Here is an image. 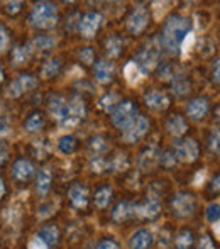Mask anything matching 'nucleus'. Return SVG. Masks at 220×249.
<instances>
[{
    "label": "nucleus",
    "mask_w": 220,
    "mask_h": 249,
    "mask_svg": "<svg viewBox=\"0 0 220 249\" xmlns=\"http://www.w3.org/2000/svg\"><path fill=\"white\" fill-rule=\"evenodd\" d=\"M107 166H109V164H107V161L102 160V158H97V160L92 163L93 171H103V168H107Z\"/></svg>",
    "instance_id": "obj_41"
},
{
    "label": "nucleus",
    "mask_w": 220,
    "mask_h": 249,
    "mask_svg": "<svg viewBox=\"0 0 220 249\" xmlns=\"http://www.w3.org/2000/svg\"><path fill=\"white\" fill-rule=\"evenodd\" d=\"M10 132V125L5 119H0V136H5Z\"/></svg>",
    "instance_id": "obj_46"
},
{
    "label": "nucleus",
    "mask_w": 220,
    "mask_h": 249,
    "mask_svg": "<svg viewBox=\"0 0 220 249\" xmlns=\"http://www.w3.org/2000/svg\"><path fill=\"white\" fill-rule=\"evenodd\" d=\"M214 80L215 83H220V59H217V63L214 65Z\"/></svg>",
    "instance_id": "obj_48"
},
{
    "label": "nucleus",
    "mask_w": 220,
    "mask_h": 249,
    "mask_svg": "<svg viewBox=\"0 0 220 249\" xmlns=\"http://www.w3.org/2000/svg\"><path fill=\"white\" fill-rule=\"evenodd\" d=\"M178 249H190L191 244H193V234L190 231H181L176 236V241H174Z\"/></svg>",
    "instance_id": "obj_26"
},
{
    "label": "nucleus",
    "mask_w": 220,
    "mask_h": 249,
    "mask_svg": "<svg viewBox=\"0 0 220 249\" xmlns=\"http://www.w3.org/2000/svg\"><path fill=\"white\" fill-rule=\"evenodd\" d=\"M58 22V7L54 3H37L31 12V24L41 29H51Z\"/></svg>",
    "instance_id": "obj_2"
},
{
    "label": "nucleus",
    "mask_w": 220,
    "mask_h": 249,
    "mask_svg": "<svg viewBox=\"0 0 220 249\" xmlns=\"http://www.w3.org/2000/svg\"><path fill=\"white\" fill-rule=\"evenodd\" d=\"M3 194H5V185H3V180L0 178V198L3 197Z\"/></svg>",
    "instance_id": "obj_50"
},
{
    "label": "nucleus",
    "mask_w": 220,
    "mask_h": 249,
    "mask_svg": "<svg viewBox=\"0 0 220 249\" xmlns=\"http://www.w3.org/2000/svg\"><path fill=\"white\" fill-rule=\"evenodd\" d=\"M161 163L165 164V166H173V164L176 163V158L171 156L169 153H165V154L161 156Z\"/></svg>",
    "instance_id": "obj_43"
},
{
    "label": "nucleus",
    "mask_w": 220,
    "mask_h": 249,
    "mask_svg": "<svg viewBox=\"0 0 220 249\" xmlns=\"http://www.w3.org/2000/svg\"><path fill=\"white\" fill-rule=\"evenodd\" d=\"M75 139L71 138V136H63L61 139H59L58 142V148L61 151L63 154H71L73 151H75Z\"/></svg>",
    "instance_id": "obj_30"
},
{
    "label": "nucleus",
    "mask_w": 220,
    "mask_h": 249,
    "mask_svg": "<svg viewBox=\"0 0 220 249\" xmlns=\"http://www.w3.org/2000/svg\"><path fill=\"white\" fill-rule=\"evenodd\" d=\"M173 92L176 93V95H185V93L190 92V83L185 78V75H174Z\"/></svg>",
    "instance_id": "obj_25"
},
{
    "label": "nucleus",
    "mask_w": 220,
    "mask_h": 249,
    "mask_svg": "<svg viewBox=\"0 0 220 249\" xmlns=\"http://www.w3.org/2000/svg\"><path fill=\"white\" fill-rule=\"evenodd\" d=\"M3 158H5V153H0V164H2V161H3Z\"/></svg>",
    "instance_id": "obj_53"
},
{
    "label": "nucleus",
    "mask_w": 220,
    "mask_h": 249,
    "mask_svg": "<svg viewBox=\"0 0 220 249\" xmlns=\"http://www.w3.org/2000/svg\"><path fill=\"white\" fill-rule=\"evenodd\" d=\"M217 115H219V119H220V107L217 108Z\"/></svg>",
    "instance_id": "obj_55"
},
{
    "label": "nucleus",
    "mask_w": 220,
    "mask_h": 249,
    "mask_svg": "<svg viewBox=\"0 0 220 249\" xmlns=\"http://www.w3.org/2000/svg\"><path fill=\"white\" fill-rule=\"evenodd\" d=\"M12 175H14V178H16V180L26 181V180H29V178L34 175V166L29 163V161L19 160V161H16V164H14Z\"/></svg>",
    "instance_id": "obj_15"
},
{
    "label": "nucleus",
    "mask_w": 220,
    "mask_h": 249,
    "mask_svg": "<svg viewBox=\"0 0 220 249\" xmlns=\"http://www.w3.org/2000/svg\"><path fill=\"white\" fill-rule=\"evenodd\" d=\"M102 24V16L97 12H88L80 20V31L85 37H93Z\"/></svg>",
    "instance_id": "obj_10"
},
{
    "label": "nucleus",
    "mask_w": 220,
    "mask_h": 249,
    "mask_svg": "<svg viewBox=\"0 0 220 249\" xmlns=\"http://www.w3.org/2000/svg\"><path fill=\"white\" fill-rule=\"evenodd\" d=\"M173 210L178 217H190L195 210V197L191 194H178L173 198Z\"/></svg>",
    "instance_id": "obj_6"
},
{
    "label": "nucleus",
    "mask_w": 220,
    "mask_h": 249,
    "mask_svg": "<svg viewBox=\"0 0 220 249\" xmlns=\"http://www.w3.org/2000/svg\"><path fill=\"white\" fill-rule=\"evenodd\" d=\"M97 249H118V246H117V243H115V241L107 239V241H103V243H100Z\"/></svg>",
    "instance_id": "obj_45"
},
{
    "label": "nucleus",
    "mask_w": 220,
    "mask_h": 249,
    "mask_svg": "<svg viewBox=\"0 0 220 249\" xmlns=\"http://www.w3.org/2000/svg\"><path fill=\"white\" fill-rule=\"evenodd\" d=\"M43 125H44V121H43V117H41V114H33L26 122V129L29 132L41 131V129H43Z\"/></svg>",
    "instance_id": "obj_29"
},
{
    "label": "nucleus",
    "mask_w": 220,
    "mask_h": 249,
    "mask_svg": "<svg viewBox=\"0 0 220 249\" xmlns=\"http://www.w3.org/2000/svg\"><path fill=\"white\" fill-rule=\"evenodd\" d=\"M39 237L44 241V243L50 246V244H56L58 243V229H56L54 226H48V227H44L43 231L39 232Z\"/></svg>",
    "instance_id": "obj_27"
},
{
    "label": "nucleus",
    "mask_w": 220,
    "mask_h": 249,
    "mask_svg": "<svg viewBox=\"0 0 220 249\" xmlns=\"http://www.w3.org/2000/svg\"><path fill=\"white\" fill-rule=\"evenodd\" d=\"M131 249H148L152 244V234L146 229H141L131 237Z\"/></svg>",
    "instance_id": "obj_16"
},
{
    "label": "nucleus",
    "mask_w": 220,
    "mask_h": 249,
    "mask_svg": "<svg viewBox=\"0 0 220 249\" xmlns=\"http://www.w3.org/2000/svg\"><path fill=\"white\" fill-rule=\"evenodd\" d=\"M148 129H149V121L144 117V115H139V117H135L134 122L124 131L125 139H127L129 142L137 141L139 138H142V136L148 132Z\"/></svg>",
    "instance_id": "obj_9"
},
{
    "label": "nucleus",
    "mask_w": 220,
    "mask_h": 249,
    "mask_svg": "<svg viewBox=\"0 0 220 249\" xmlns=\"http://www.w3.org/2000/svg\"><path fill=\"white\" fill-rule=\"evenodd\" d=\"M110 200H112V188L110 187L100 188V190L95 194V205L99 207V209H105V207H109Z\"/></svg>",
    "instance_id": "obj_24"
},
{
    "label": "nucleus",
    "mask_w": 220,
    "mask_h": 249,
    "mask_svg": "<svg viewBox=\"0 0 220 249\" xmlns=\"http://www.w3.org/2000/svg\"><path fill=\"white\" fill-rule=\"evenodd\" d=\"M90 148H92V151H95V153H103V151L107 149L105 139H103V138L92 139V144H90Z\"/></svg>",
    "instance_id": "obj_35"
},
{
    "label": "nucleus",
    "mask_w": 220,
    "mask_h": 249,
    "mask_svg": "<svg viewBox=\"0 0 220 249\" xmlns=\"http://www.w3.org/2000/svg\"><path fill=\"white\" fill-rule=\"evenodd\" d=\"M207 219L210 220V222L217 224V220L220 219V207L217 205V203H214V205L208 207V210H207Z\"/></svg>",
    "instance_id": "obj_34"
},
{
    "label": "nucleus",
    "mask_w": 220,
    "mask_h": 249,
    "mask_svg": "<svg viewBox=\"0 0 220 249\" xmlns=\"http://www.w3.org/2000/svg\"><path fill=\"white\" fill-rule=\"evenodd\" d=\"M122 46H124V43L118 37H109L107 39V53H109V56H112V58H117L120 54Z\"/></svg>",
    "instance_id": "obj_28"
},
{
    "label": "nucleus",
    "mask_w": 220,
    "mask_h": 249,
    "mask_svg": "<svg viewBox=\"0 0 220 249\" xmlns=\"http://www.w3.org/2000/svg\"><path fill=\"white\" fill-rule=\"evenodd\" d=\"M68 197L76 209H85L86 202H88V192H86V188L83 187V185L75 183V185H71V188H69Z\"/></svg>",
    "instance_id": "obj_13"
},
{
    "label": "nucleus",
    "mask_w": 220,
    "mask_h": 249,
    "mask_svg": "<svg viewBox=\"0 0 220 249\" xmlns=\"http://www.w3.org/2000/svg\"><path fill=\"white\" fill-rule=\"evenodd\" d=\"M31 54H33V48L31 46H17L12 53V63L22 65L31 58Z\"/></svg>",
    "instance_id": "obj_23"
},
{
    "label": "nucleus",
    "mask_w": 220,
    "mask_h": 249,
    "mask_svg": "<svg viewBox=\"0 0 220 249\" xmlns=\"http://www.w3.org/2000/svg\"><path fill=\"white\" fill-rule=\"evenodd\" d=\"M124 73H125V78L129 80L131 83H135L139 80V68L135 66V63L134 61H131V63H127V66L124 68Z\"/></svg>",
    "instance_id": "obj_33"
},
{
    "label": "nucleus",
    "mask_w": 220,
    "mask_h": 249,
    "mask_svg": "<svg viewBox=\"0 0 220 249\" xmlns=\"http://www.w3.org/2000/svg\"><path fill=\"white\" fill-rule=\"evenodd\" d=\"M146 105L149 108H154V110H163V108H166L169 105V99H168L165 93L152 90V92H149L146 95Z\"/></svg>",
    "instance_id": "obj_18"
},
{
    "label": "nucleus",
    "mask_w": 220,
    "mask_h": 249,
    "mask_svg": "<svg viewBox=\"0 0 220 249\" xmlns=\"http://www.w3.org/2000/svg\"><path fill=\"white\" fill-rule=\"evenodd\" d=\"M132 213H134V207H132L131 203H127V202H120L114 210V219L117 220V222H120V220L129 219Z\"/></svg>",
    "instance_id": "obj_22"
},
{
    "label": "nucleus",
    "mask_w": 220,
    "mask_h": 249,
    "mask_svg": "<svg viewBox=\"0 0 220 249\" xmlns=\"http://www.w3.org/2000/svg\"><path fill=\"white\" fill-rule=\"evenodd\" d=\"M29 249H48V244L44 243V241L41 239L39 236H37V237H34V239L29 243Z\"/></svg>",
    "instance_id": "obj_39"
},
{
    "label": "nucleus",
    "mask_w": 220,
    "mask_h": 249,
    "mask_svg": "<svg viewBox=\"0 0 220 249\" xmlns=\"http://www.w3.org/2000/svg\"><path fill=\"white\" fill-rule=\"evenodd\" d=\"M198 249H215L214 246V243H212V239L208 236H203L202 237V241H200V248Z\"/></svg>",
    "instance_id": "obj_44"
},
{
    "label": "nucleus",
    "mask_w": 220,
    "mask_h": 249,
    "mask_svg": "<svg viewBox=\"0 0 220 249\" xmlns=\"http://www.w3.org/2000/svg\"><path fill=\"white\" fill-rule=\"evenodd\" d=\"M115 102H117V95H115V93H110V95H105L102 100H100V105H102V108H110Z\"/></svg>",
    "instance_id": "obj_37"
},
{
    "label": "nucleus",
    "mask_w": 220,
    "mask_h": 249,
    "mask_svg": "<svg viewBox=\"0 0 220 249\" xmlns=\"http://www.w3.org/2000/svg\"><path fill=\"white\" fill-rule=\"evenodd\" d=\"M208 112V100L207 99H197L188 105V115L193 121H200L207 115Z\"/></svg>",
    "instance_id": "obj_17"
},
{
    "label": "nucleus",
    "mask_w": 220,
    "mask_h": 249,
    "mask_svg": "<svg viewBox=\"0 0 220 249\" xmlns=\"http://www.w3.org/2000/svg\"><path fill=\"white\" fill-rule=\"evenodd\" d=\"M174 149H176V156L181 161H195L198 158V144L195 139H185V141L174 142Z\"/></svg>",
    "instance_id": "obj_7"
},
{
    "label": "nucleus",
    "mask_w": 220,
    "mask_h": 249,
    "mask_svg": "<svg viewBox=\"0 0 220 249\" xmlns=\"http://www.w3.org/2000/svg\"><path fill=\"white\" fill-rule=\"evenodd\" d=\"M168 131L171 132L173 136H181V134H185L186 132V129H188V125H186V122H185V119L183 117H180V115H173V117L168 121Z\"/></svg>",
    "instance_id": "obj_21"
},
{
    "label": "nucleus",
    "mask_w": 220,
    "mask_h": 249,
    "mask_svg": "<svg viewBox=\"0 0 220 249\" xmlns=\"http://www.w3.org/2000/svg\"><path fill=\"white\" fill-rule=\"evenodd\" d=\"M214 231H215V234H217V236L220 237V222H219V224H215V226H214Z\"/></svg>",
    "instance_id": "obj_52"
},
{
    "label": "nucleus",
    "mask_w": 220,
    "mask_h": 249,
    "mask_svg": "<svg viewBox=\"0 0 220 249\" xmlns=\"http://www.w3.org/2000/svg\"><path fill=\"white\" fill-rule=\"evenodd\" d=\"M50 188H51V170L50 168H44V170H41L39 177H37V192H39L41 197H46Z\"/></svg>",
    "instance_id": "obj_20"
},
{
    "label": "nucleus",
    "mask_w": 220,
    "mask_h": 249,
    "mask_svg": "<svg viewBox=\"0 0 220 249\" xmlns=\"http://www.w3.org/2000/svg\"><path fill=\"white\" fill-rule=\"evenodd\" d=\"M191 20L181 16H173L165 24V31H163V46L166 48L168 53H176L181 48L183 39L191 33Z\"/></svg>",
    "instance_id": "obj_1"
},
{
    "label": "nucleus",
    "mask_w": 220,
    "mask_h": 249,
    "mask_svg": "<svg viewBox=\"0 0 220 249\" xmlns=\"http://www.w3.org/2000/svg\"><path fill=\"white\" fill-rule=\"evenodd\" d=\"M205 180V173L203 171H200V173L197 175V180H195V185H200V181Z\"/></svg>",
    "instance_id": "obj_49"
},
{
    "label": "nucleus",
    "mask_w": 220,
    "mask_h": 249,
    "mask_svg": "<svg viewBox=\"0 0 220 249\" xmlns=\"http://www.w3.org/2000/svg\"><path fill=\"white\" fill-rule=\"evenodd\" d=\"M159 210H161V205H159V202L156 198H149L148 202L142 203V205L134 207L135 215L146 217V219H152V217H156L159 213Z\"/></svg>",
    "instance_id": "obj_14"
},
{
    "label": "nucleus",
    "mask_w": 220,
    "mask_h": 249,
    "mask_svg": "<svg viewBox=\"0 0 220 249\" xmlns=\"http://www.w3.org/2000/svg\"><path fill=\"white\" fill-rule=\"evenodd\" d=\"M158 59H159V48L148 46L141 54H137V58L134 59V63L139 68V71H141V75H148V73L156 66Z\"/></svg>",
    "instance_id": "obj_4"
},
{
    "label": "nucleus",
    "mask_w": 220,
    "mask_h": 249,
    "mask_svg": "<svg viewBox=\"0 0 220 249\" xmlns=\"http://www.w3.org/2000/svg\"><path fill=\"white\" fill-rule=\"evenodd\" d=\"M148 20H149L148 9L144 5H137L134 9V12L131 14V17H129V22H127L129 31L132 34H141L146 29V26H148Z\"/></svg>",
    "instance_id": "obj_5"
},
{
    "label": "nucleus",
    "mask_w": 220,
    "mask_h": 249,
    "mask_svg": "<svg viewBox=\"0 0 220 249\" xmlns=\"http://www.w3.org/2000/svg\"><path fill=\"white\" fill-rule=\"evenodd\" d=\"M34 87H36V78H34L33 75H29V73H26V75H20V78L16 80V82L9 87V95L19 97V95H22L26 90H31V89H34Z\"/></svg>",
    "instance_id": "obj_11"
},
{
    "label": "nucleus",
    "mask_w": 220,
    "mask_h": 249,
    "mask_svg": "<svg viewBox=\"0 0 220 249\" xmlns=\"http://www.w3.org/2000/svg\"><path fill=\"white\" fill-rule=\"evenodd\" d=\"M95 76H97V80H99L100 83L110 82L112 76H114V66H112L109 61H105V59H102V61H97Z\"/></svg>",
    "instance_id": "obj_19"
},
{
    "label": "nucleus",
    "mask_w": 220,
    "mask_h": 249,
    "mask_svg": "<svg viewBox=\"0 0 220 249\" xmlns=\"http://www.w3.org/2000/svg\"><path fill=\"white\" fill-rule=\"evenodd\" d=\"M20 7H22V3H20V2H10V3H7V10H9L10 14H12V12H19Z\"/></svg>",
    "instance_id": "obj_47"
},
{
    "label": "nucleus",
    "mask_w": 220,
    "mask_h": 249,
    "mask_svg": "<svg viewBox=\"0 0 220 249\" xmlns=\"http://www.w3.org/2000/svg\"><path fill=\"white\" fill-rule=\"evenodd\" d=\"M54 44H56V39H53V37H50V36H41V37H37V39L34 41V46H36L37 50H41V51L53 50Z\"/></svg>",
    "instance_id": "obj_31"
},
{
    "label": "nucleus",
    "mask_w": 220,
    "mask_h": 249,
    "mask_svg": "<svg viewBox=\"0 0 220 249\" xmlns=\"http://www.w3.org/2000/svg\"><path fill=\"white\" fill-rule=\"evenodd\" d=\"M210 148L214 153H220V131H217V129L210 136Z\"/></svg>",
    "instance_id": "obj_36"
},
{
    "label": "nucleus",
    "mask_w": 220,
    "mask_h": 249,
    "mask_svg": "<svg viewBox=\"0 0 220 249\" xmlns=\"http://www.w3.org/2000/svg\"><path fill=\"white\" fill-rule=\"evenodd\" d=\"M68 105H69V115H68V119L61 124V127H65V129L73 127V125H76L83 117H85V104H83V100L80 99V97H75Z\"/></svg>",
    "instance_id": "obj_8"
},
{
    "label": "nucleus",
    "mask_w": 220,
    "mask_h": 249,
    "mask_svg": "<svg viewBox=\"0 0 220 249\" xmlns=\"http://www.w3.org/2000/svg\"><path fill=\"white\" fill-rule=\"evenodd\" d=\"M80 56H82V59L85 63H92L93 61V50L92 48H86V50H83L80 53Z\"/></svg>",
    "instance_id": "obj_42"
},
{
    "label": "nucleus",
    "mask_w": 220,
    "mask_h": 249,
    "mask_svg": "<svg viewBox=\"0 0 220 249\" xmlns=\"http://www.w3.org/2000/svg\"><path fill=\"white\" fill-rule=\"evenodd\" d=\"M193 41H195V36H193V33H190L186 37L183 39V43H181V48H183V53L186 54L188 50H190L191 46H193Z\"/></svg>",
    "instance_id": "obj_40"
},
{
    "label": "nucleus",
    "mask_w": 220,
    "mask_h": 249,
    "mask_svg": "<svg viewBox=\"0 0 220 249\" xmlns=\"http://www.w3.org/2000/svg\"><path fill=\"white\" fill-rule=\"evenodd\" d=\"M3 80V71H2V68H0V82Z\"/></svg>",
    "instance_id": "obj_54"
},
{
    "label": "nucleus",
    "mask_w": 220,
    "mask_h": 249,
    "mask_svg": "<svg viewBox=\"0 0 220 249\" xmlns=\"http://www.w3.org/2000/svg\"><path fill=\"white\" fill-rule=\"evenodd\" d=\"M59 65H61V61H59V59H51V61H48L46 65H44V68H43V75L46 76V78H51V76L58 75Z\"/></svg>",
    "instance_id": "obj_32"
},
{
    "label": "nucleus",
    "mask_w": 220,
    "mask_h": 249,
    "mask_svg": "<svg viewBox=\"0 0 220 249\" xmlns=\"http://www.w3.org/2000/svg\"><path fill=\"white\" fill-rule=\"evenodd\" d=\"M50 110L56 121H58L59 124H63L69 115V105L66 104V100L61 99V97H54L50 104Z\"/></svg>",
    "instance_id": "obj_12"
},
{
    "label": "nucleus",
    "mask_w": 220,
    "mask_h": 249,
    "mask_svg": "<svg viewBox=\"0 0 220 249\" xmlns=\"http://www.w3.org/2000/svg\"><path fill=\"white\" fill-rule=\"evenodd\" d=\"M214 188H215V190H219V192H220V175L214 180Z\"/></svg>",
    "instance_id": "obj_51"
},
{
    "label": "nucleus",
    "mask_w": 220,
    "mask_h": 249,
    "mask_svg": "<svg viewBox=\"0 0 220 249\" xmlns=\"http://www.w3.org/2000/svg\"><path fill=\"white\" fill-rule=\"evenodd\" d=\"M9 46V36H7V31L0 26V51H5Z\"/></svg>",
    "instance_id": "obj_38"
},
{
    "label": "nucleus",
    "mask_w": 220,
    "mask_h": 249,
    "mask_svg": "<svg viewBox=\"0 0 220 249\" xmlns=\"http://www.w3.org/2000/svg\"><path fill=\"white\" fill-rule=\"evenodd\" d=\"M135 114H137V108H135V105L132 104V102H122L114 110V114H112V122H114L117 127L125 131V129L134 122Z\"/></svg>",
    "instance_id": "obj_3"
}]
</instances>
